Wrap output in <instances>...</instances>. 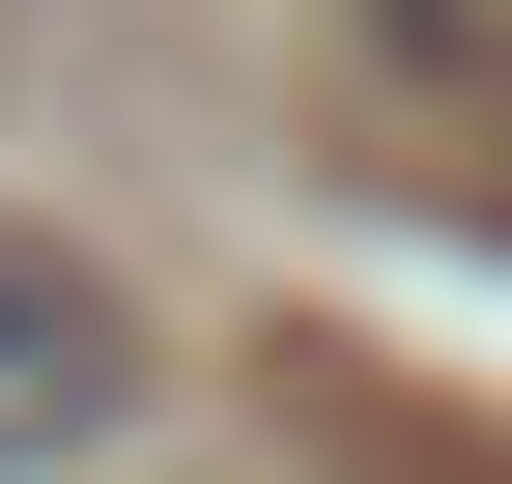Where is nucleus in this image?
Listing matches in <instances>:
<instances>
[{
    "label": "nucleus",
    "instance_id": "obj_1",
    "mask_svg": "<svg viewBox=\"0 0 512 484\" xmlns=\"http://www.w3.org/2000/svg\"><path fill=\"white\" fill-rule=\"evenodd\" d=\"M114 428H143V314H114V257L0 228V484H86Z\"/></svg>",
    "mask_w": 512,
    "mask_h": 484
},
{
    "label": "nucleus",
    "instance_id": "obj_2",
    "mask_svg": "<svg viewBox=\"0 0 512 484\" xmlns=\"http://www.w3.org/2000/svg\"><path fill=\"white\" fill-rule=\"evenodd\" d=\"M399 29H427V57H456V29H484V0H399Z\"/></svg>",
    "mask_w": 512,
    "mask_h": 484
}]
</instances>
